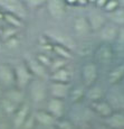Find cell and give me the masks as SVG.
Segmentation results:
<instances>
[{
    "label": "cell",
    "mask_w": 124,
    "mask_h": 129,
    "mask_svg": "<svg viewBox=\"0 0 124 129\" xmlns=\"http://www.w3.org/2000/svg\"><path fill=\"white\" fill-rule=\"evenodd\" d=\"M0 12L15 15L25 20L28 15V9L23 0H0Z\"/></svg>",
    "instance_id": "obj_1"
},
{
    "label": "cell",
    "mask_w": 124,
    "mask_h": 129,
    "mask_svg": "<svg viewBox=\"0 0 124 129\" xmlns=\"http://www.w3.org/2000/svg\"><path fill=\"white\" fill-rule=\"evenodd\" d=\"M15 79H16V86L21 90H26L30 82L34 80L33 73L29 70L26 62H20L16 66H14Z\"/></svg>",
    "instance_id": "obj_2"
},
{
    "label": "cell",
    "mask_w": 124,
    "mask_h": 129,
    "mask_svg": "<svg viewBox=\"0 0 124 129\" xmlns=\"http://www.w3.org/2000/svg\"><path fill=\"white\" fill-rule=\"evenodd\" d=\"M27 89L29 90V95H30V99L33 100V102L41 103L46 100L48 88L44 83V80L34 78V80L30 82Z\"/></svg>",
    "instance_id": "obj_3"
},
{
    "label": "cell",
    "mask_w": 124,
    "mask_h": 129,
    "mask_svg": "<svg viewBox=\"0 0 124 129\" xmlns=\"http://www.w3.org/2000/svg\"><path fill=\"white\" fill-rule=\"evenodd\" d=\"M98 78V68L97 64L94 62H88L84 64L82 68V80L83 85L88 88L96 83V80Z\"/></svg>",
    "instance_id": "obj_4"
},
{
    "label": "cell",
    "mask_w": 124,
    "mask_h": 129,
    "mask_svg": "<svg viewBox=\"0 0 124 129\" xmlns=\"http://www.w3.org/2000/svg\"><path fill=\"white\" fill-rule=\"evenodd\" d=\"M29 117H30V105L25 101L24 103H21V105L18 107L16 112L12 115V123H14V127L16 129L23 128V126L25 125V122H26L27 119Z\"/></svg>",
    "instance_id": "obj_5"
},
{
    "label": "cell",
    "mask_w": 124,
    "mask_h": 129,
    "mask_svg": "<svg viewBox=\"0 0 124 129\" xmlns=\"http://www.w3.org/2000/svg\"><path fill=\"white\" fill-rule=\"evenodd\" d=\"M0 85L4 89L16 86L14 68L8 64H0Z\"/></svg>",
    "instance_id": "obj_6"
},
{
    "label": "cell",
    "mask_w": 124,
    "mask_h": 129,
    "mask_svg": "<svg viewBox=\"0 0 124 129\" xmlns=\"http://www.w3.org/2000/svg\"><path fill=\"white\" fill-rule=\"evenodd\" d=\"M72 90L71 83H64V82H55L51 81V83L48 86V92L53 98L58 99H66L69 95Z\"/></svg>",
    "instance_id": "obj_7"
},
{
    "label": "cell",
    "mask_w": 124,
    "mask_h": 129,
    "mask_svg": "<svg viewBox=\"0 0 124 129\" xmlns=\"http://www.w3.org/2000/svg\"><path fill=\"white\" fill-rule=\"evenodd\" d=\"M118 27L117 25H115L112 21H106L105 25L100 29V35L102 41H104L105 43H112V42L116 41L118 33Z\"/></svg>",
    "instance_id": "obj_8"
},
{
    "label": "cell",
    "mask_w": 124,
    "mask_h": 129,
    "mask_svg": "<svg viewBox=\"0 0 124 129\" xmlns=\"http://www.w3.org/2000/svg\"><path fill=\"white\" fill-rule=\"evenodd\" d=\"M46 110L50 112L56 119H60L64 116V111H65V103H64L63 99L53 98L51 96L48 101H47Z\"/></svg>",
    "instance_id": "obj_9"
},
{
    "label": "cell",
    "mask_w": 124,
    "mask_h": 129,
    "mask_svg": "<svg viewBox=\"0 0 124 129\" xmlns=\"http://www.w3.org/2000/svg\"><path fill=\"white\" fill-rule=\"evenodd\" d=\"M25 62L28 65L30 72L33 73L34 78L45 80L47 76V68H45L41 63H39L38 59L36 57H28Z\"/></svg>",
    "instance_id": "obj_10"
},
{
    "label": "cell",
    "mask_w": 124,
    "mask_h": 129,
    "mask_svg": "<svg viewBox=\"0 0 124 129\" xmlns=\"http://www.w3.org/2000/svg\"><path fill=\"white\" fill-rule=\"evenodd\" d=\"M47 10L55 19H60L65 15V1L64 0H47Z\"/></svg>",
    "instance_id": "obj_11"
},
{
    "label": "cell",
    "mask_w": 124,
    "mask_h": 129,
    "mask_svg": "<svg viewBox=\"0 0 124 129\" xmlns=\"http://www.w3.org/2000/svg\"><path fill=\"white\" fill-rule=\"evenodd\" d=\"M106 101L111 105L114 111H124V93L120 90L110 91L106 96Z\"/></svg>",
    "instance_id": "obj_12"
},
{
    "label": "cell",
    "mask_w": 124,
    "mask_h": 129,
    "mask_svg": "<svg viewBox=\"0 0 124 129\" xmlns=\"http://www.w3.org/2000/svg\"><path fill=\"white\" fill-rule=\"evenodd\" d=\"M104 123L111 129H124V111H113L104 118Z\"/></svg>",
    "instance_id": "obj_13"
},
{
    "label": "cell",
    "mask_w": 124,
    "mask_h": 129,
    "mask_svg": "<svg viewBox=\"0 0 124 129\" xmlns=\"http://www.w3.org/2000/svg\"><path fill=\"white\" fill-rule=\"evenodd\" d=\"M113 48L110 46L108 43H105V44H102V45L96 49L95 52V57H96V61L97 63L100 64H107L112 61L113 58Z\"/></svg>",
    "instance_id": "obj_14"
},
{
    "label": "cell",
    "mask_w": 124,
    "mask_h": 129,
    "mask_svg": "<svg viewBox=\"0 0 124 129\" xmlns=\"http://www.w3.org/2000/svg\"><path fill=\"white\" fill-rule=\"evenodd\" d=\"M34 118H35V121H36L37 123L44 126V127H53V126L56 125L57 120H58V119H56L50 112H48L47 110L36 111L35 115H34Z\"/></svg>",
    "instance_id": "obj_15"
},
{
    "label": "cell",
    "mask_w": 124,
    "mask_h": 129,
    "mask_svg": "<svg viewBox=\"0 0 124 129\" xmlns=\"http://www.w3.org/2000/svg\"><path fill=\"white\" fill-rule=\"evenodd\" d=\"M73 27H74L75 34L78 36H86V35H88L90 31H92L90 24H88V20H87V17H83V16L76 17L74 19Z\"/></svg>",
    "instance_id": "obj_16"
},
{
    "label": "cell",
    "mask_w": 124,
    "mask_h": 129,
    "mask_svg": "<svg viewBox=\"0 0 124 129\" xmlns=\"http://www.w3.org/2000/svg\"><path fill=\"white\" fill-rule=\"evenodd\" d=\"M87 20H88V24H90L91 30H93V31H98L105 25L106 21H107L106 20V17L104 15L100 14V12H96V11H92L88 14Z\"/></svg>",
    "instance_id": "obj_17"
},
{
    "label": "cell",
    "mask_w": 124,
    "mask_h": 129,
    "mask_svg": "<svg viewBox=\"0 0 124 129\" xmlns=\"http://www.w3.org/2000/svg\"><path fill=\"white\" fill-rule=\"evenodd\" d=\"M91 106H92V109H93L98 116H101V117H103V118L110 116L114 111L110 103L106 100H103V99H101V100H98V101H95V102H91Z\"/></svg>",
    "instance_id": "obj_18"
},
{
    "label": "cell",
    "mask_w": 124,
    "mask_h": 129,
    "mask_svg": "<svg viewBox=\"0 0 124 129\" xmlns=\"http://www.w3.org/2000/svg\"><path fill=\"white\" fill-rule=\"evenodd\" d=\"M4 96L8 98L16 105L20 106L21 103L25 102V90H21L17 86H12V88L6 89V91L4 92Z\"/></svg>",
    "instance_id": "obj_19"
},
{
    "label": "cell",
    "mask_w": 124,
    "mask_h": 129,
    "mask_svg": "<svg viewBox=\"0 0 124 129\" xmlns=\"http://www.w3.org/2000/svg\"><path fill=\"white\" fill-rule=\"evenodd\" d=\"M85 96L91 101V102L98 101V100H101V99H103V96H104L103 89H102L100 85L93 84V85L88 86V88L86 89Z\"/></svg>",
    "instance_id": "obj_20"
},
{
    "label": "cell",
    "mask_w": 124,
    "mask_h": 129,
    "mask_svg": "<svg viewBox=\"0 0 124 129\" xmlns=\"http://www.w3.org/2000/svg\"><path fill=\"white\" fill-rule=\"evenodd\" d=\"M124 78V64H118L116 65L114 69H112V71L108 73V83L114 85L117 84L120 81H122Z\"/></svg>",
    "instance_id": "obj_21"
},
{
    "label": "cell",
    "mask_w": 124,
    "mask_h": 129,
    "mask_svg": "<svg viewBox=\"0 0 124 129\" xmlns=\"http://www.w3.org/2000/svg\"><path fill=\"white\" fill-rule=\"evenodd\" d=\"M71 72L66 68H61L59 70H56L51 72L50 80L55 81V82H64V83H69L71 81Z\"/></svg>",
    "instance_id": "obj_22"
},
{
    "label": "cell",
    "mask_w": 124,
    "mask_h": 129,
    "mask_svg": "<svg viewBox=\"0 0 124 129\" xmlns=\"http://www.w3.org/2000/svg\"><path fill=\"white\" fill-rule=\"evenodd\" d=\"M110 21H112L117 26H124V7H118L114 11L107 12L106 15Z\"/></svg>",
    "instance_id": "obj_23"
},
{
    "label": "cell",
    "mask_w": 124,
    "mask_h": 129,
    "mask_svg": "<svg viewBox=\"0 0 124 129\" xmlns=\"http://www.w3.org/2000/svg\"><path fill=\"white\" fill-rule=\"evenodd\" d=\"M0 106H1V109L4 111V115H9V116L14 115L19 107L18 105H16L15 102H12L11 100H9L8 98H6L4 95L0 99Z\"/></svg>",
    "instance_id": "obj_24"
},
{
    "label": "cell",
    "mask_w": 124,
    "mask_h": 129,
    "mask_svg": "<svg viewBox=\"0 0 124 129\" xmlns=\"http://www.w3.org/2000/svg\"><path fill=\"white\" fill-rule=\"evenodd\" d=\"M51 51H53L58 57L65 58V59H69L73 57L71 49H69L68 47L61 45V44H58V43L51 44Z\"/></svg>",
    "instance_id": "obj_25"
},
{
    "label": "cell",
    "mask_w": 124,
    "mask_h": 129,
    "mask_svg": "<svg viewBox=\"0 0 124 129\" xmlns=\"http://www.w3.org/2000/svg\"><path fill=\"white\" fill-rule=\"evenodd\" d=\"M1 15H2V18L5 19V21L10 27H14V28L23 27L24 20L20 19L19 17L15 16V15H11V14H7V12H1Z\"/></svg>",
    "instance_id": "obj_26"
},
{
    "label": "cell",
    "mask_w": 124,
    "mask_h": 129,
    "mask_svg": "<svg viewBox=\"0 0 124 129\" xmlns=\"http://www.w3.org/2000/svg\"><path fill=\"white\" fill-rule=\"evenodd\" d=\"M85 92H86V86L78 85V86H75V88L72 89L69 95H71L72 100H73L74 102H78V101L82 100V98L85 96Z\"/></svg>",
    "instance_id": "obj_27"
},
{
    "label": "cell",
    "mask_w": 124,
    "mask_h": 129,
    "mask_svg": "<svg viewBox=\"0 0 124 129\" xmlns=\"http://www.w3.org/2000/svg\"><path fill=\"white\" fill-rule=\"evenodd\" d=\"M23 1L27 9H31V10L41 8V7L46 6L47 4V0H23Z\"/></svg>",
    "instance_id": "obj_28"
},
{
    "label": "cell",
    "mask_w": 124,
    "mask_h": 129,
    "mask_svg": "<svg viewBox=\"0 0 124 129\" xmlns=\"http://www.w3.org/2000/svg\"><path fill=\"white\" fill-rule=\"evenodd\" d=\"M66 62H67V59L61 58V57H57L55 59H53L51 65L49 69H50L51 72H54L56 70H59V69H61V68H66Z\"/></svg>",
    "instance_id": "obj_29"
},
{
    "label": "cell",
    "mask_w": 124,
    "mask_h": 129,
    "mask_svg": "<svg viewBox=\"0 0 124 129\" xmlns=\"http://www.w3.org/2000/svg\"><path fill=\"white\" fill-rule=\"evenodd\" d=\"M36 58L38 59V62L39 63H41L45 68H50V65H51V62H53V59H51L50 57H49L47 54L45 53H40V54H38V55L36 56Z\"/></svg>",
    "instance_id": "obj_30"
},
{
    "label": "cell",
    "mask_w": 124,
    "mask_h": 129,
    "mask_svg": "<svg viewBox=\"0 0 124 129\" xmlns=\"http://www.w3.org/2000/svg\"><path fill=\"white\" fill-rule=\"evenodd\" d=\"M120 7V2L118 0H107L106 2L105 7H104V11L107 14V12H111V11H114L115 9H117Z\"/></svg>",
    "instance_id": "obj_31"
},
{
    "label": "cell",
    "mask_w": 124,
    "mask_h": 129,
    "mask_svg": "<svg viewBox=\"0 0 124 129\" xmlns=\"http://www.w3.org/2000/svg\"><path fill=\"white\" fill-rule=\"evenodd\" d=\"M58 129H72L73 128V125L69 120H66V119H58V121L56 122Z\"/></svg>",
    "instance_id": "obj_32"
},
{
    "label": "cell",
    "mask_w": 124,
    "mask_h": 129,
    "mask_svg": "<svg viewBox=\"0 0 124 129\" xmlns=\"http://www.w3.org/2000/svg\"><path fill=\"white\" fill-rule=\"evenodd\" d=\"M115 42H117L121 45H124V26L118 27V33H117V37H116Z\"/></svg>",
    "instance_id": "obj_33"
},
{
    "label": "cell",
    "mask_w": 124,
    "mask_h": 129,
    "mask_svg": "<svg viewBox=\"0 0 124 129\" xmlns=\"http://www.w3.org/2000/svg\"><path fill=\"white\" fill-rule=\"evenodd\" d=\"M106 2H107V0H96V1H95V5H96V7H97V8L103 9L104 7H105Z\"/></svg>",
    "instance_id": "obj_34"
},
{
    "label": "cell",
    "mask_w": 124,
    "mask_h": 129,
    "mask_svg": "<svg viewBox=\"0 0 124 129\" xmlns=\"http://www.w3.org/2000/svg\"><path fill=\"white\" fill-rule=\"evenodd\" d=\"M87 4H88L87 0H77V5H79V6H86Z\"/></svg>",
    "instance_id": "obj_35"
},
{
    "label": "cell",
    "mask_w": 124,
    "mask_h": 129,
    "mask_svg": "<svg viewBox=\"0 0 124 129\" xmlns=\"http://www.w3.org/2000/svg\"><path fill=\"white\" fill-rule=\"evenodd\" d=\"M64 1H65L66 4H68V5H72V6L77 5V0H64Z\"/></svg>",
    "instance_id": "obj_36"
},
{
    "label": "cell",
    "mask_w": 124,
    "mask_h": 129,
    "mask_svg": "<svg viewBox=\"0 0 124 129\" xmlns=\"http://www.w3.org/2000/svg\"><path fill=\"white\" fill-rule=\"evenodd\" d=\"M2 89H4V88H2V86L0 85V99H1V96L4 95V91H2Z\"/></svg>",
    "instance_id": "obj_37"
},
{
    "label": "cell",
    "mask_w": 124,
    "mask_h": 129,
    "mask_svg": "<svg viewBox=\"0 0 124 129\" xmlns=\"http://www.w3.org/2000/svg\"><path fill=\"white\" fill-rule=\"evenodd\" d=\"M98 129H111V128H108L106 125H104V126H101V127L98 128Z\"/></svg>",
    "instance_id": "obj_38"
},
{
    "label": "cell",
    "mask_w": 124,
    "mask_h": 129,
    "mask_svg": "<svg viewBox=\"0 0 124 129\" xmlns=\"http://www.w3.org/2000/svg\"><path fill=\"white\" fill-rule=\"evenodd\" d=\"M118 2H120L121 7H124V0H118Z\"/></svg>",
    "instance_id": "obj_39"
},
{
    "label": "cell",
    "mask_w": 124,
    "mask_h": 129,
    "mask_svg": "<svg viewBox=\"0 0 124 129\" xmlns=\"http://www.w3.org/2000/svg\"><path fill=\"white\" fill-rule=\"evenodd\" d=\"M4 116V111H2V109H1V106H0V118Z\"/></svg>",
    "instance_id": "obj_40"
},
{
    "label": "cell",
    "mask_w": 124,
    "mask_h": 129,
    "mask_svg": "<svg viewBox=\"0 0 124 129\" xmlns=\"http://www.w3.org/2000/svg\"><path fill=\"white\" fill-rule=\"evenodd\" d=\"M87 1H88V4H95L96 0H87Z\"/></svg>",
    "instance_id": "obj_41"
},
{
    "label": "cell",
    "mask_w": 124,
    "mask_h": 129,
    "mask_svg": "<svg viewBox=\"0 0 124 129\" xmlns=\"http://www.w3.org/2000/svg\"><path fill=\"white\" fill-rule=\"evenodd\" d=\"M1 34H2V29H1V27H0V36H1Z\"/></svg>",
    "instance_id": "obj_42"
}]
</instances>
